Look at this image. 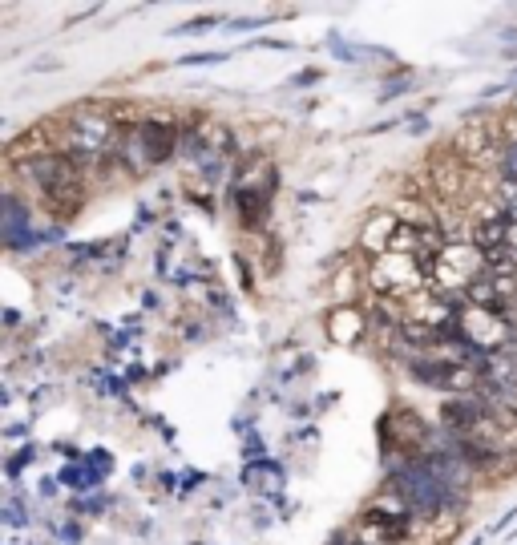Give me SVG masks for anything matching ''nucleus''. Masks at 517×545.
Instances as JSON below:
<instances>
[{
    "label": "nucleus",
    "instance_id": "nucleus-4",
    "mask_svg": "<svg viewBox=\"0 0 517 545\" xmlns=\"http://www.w3.org/2000/svg\"><path fill=\"white\" fill-rule=\"evenodd\" d=\"M396 493L404 497V505L412 513H425V517H433L445 505V489L425 461H412V465L396 469Z\"/></svg>",
    "mask_w": 517,
    "mask_h": 545
},
{
    "label": "nucleus",
    "instance_id": "nucleus-2",
    "mask_svg": "<svg viewBox=\"0 0 517 545\" xmlns=\"http://www.w3.org/2000/svg\"><path fill=\"white\" fill-rule=\"evenodd\" d=\"M481 275H485V255H481L473 243H449V247L437 255V271H433V283H429V287H433L437 295L453 299V291L465 295Z\"/></svg>",
    "mask_w": 517,
    "mask_h": 545
},
{
    "label": "nucleus",
    "instance_id": "nucleus-7",
    "mask_svg": "<svg viewBox=\"0 0 517 545\" xmlns=\"http://www.w3.org/2000/svg\"><path fill=\"white\" fill-rule=\"evenodd\" d=\"M134 146H138L142 166H158V162H166L174 154L178 126H170V122H142V126H134Z\"/></svg>",
    "mask_w": 517,
    "mask_h": 545
},
{
    "label": "nucleus",
    "instance_id": "nucleus-6",
    "mask_svg": "<svg viewBox=\"0 0 517 545\" xmlns=\"http://www.w3.org/2000/svg\"><path fill=\"white\" fill-rule=\"evenodd\" d=\"M453 150H457L465 162H501V154H505L501 126L473 122V126H465V130L453 138Z\"/></svg>",
    "mask_w": 517,
    "mask_h": 545
},
{
    "label": "nucleus",
    "instance_id": "nucleus-11",
    "mask_svg": "<svg viewBox=\"0 0 517 545\" xmlns=\"http://www.w3.org/2000/svg\"><path fill=\"white\" fill-rule=\"evenodd\" d=\"M356 545H360V541H356Z\"/></svg>",
    "mask_w": 517,
    "mask_h": 545
},
{
    "label": "nucleus",
    "instance_id": "nucleus-10",
    "mask_svg": "<svg viewBox=\"0 0 517 545\" xmlns=\"http://www.w3.org/2000/svg\"><path fill=\"white\" fill-rule=\"evenodd\" d=\"M497 206H501V214L509 218V223H517V182H505V186H501Z\"/></svg>",
    "mask_w": 517,
    "mask_h": 545
},
{
    "label": "nucleus",
    "instance_id": "nucleus-5",
    "mask_svg": "<svg viewBox=\"0 0 517 545\" xmlns=\"http://www.w3.org/2000/svg\"><path fill=\"white\" fill-rule=\"evenodd\" d=\"M457 336L469 344V348H485V352H501L513 336V323L497 311H485V307H469L465 315H457Z\"/></svg>",
    "mask_w": 517,
    "mask_h": 545
},
{
    "label": "nucleus",
    "instance_id": "nucleus-1",
    "mask_svg": "<svg viewBox=\"0 0 517 545\" xmlns=\"http://www.w3.org/2000/svg\"><path fill=\"white\" fill-rule=\"evenodd\" d=\"M65 154H73L77 162L101 158L106 150H114L118 142V122H114V109L110 105H85L65 122Z\"/></svg>",
    "mask_w": 517,
    "mask_h": 545
},
{
    "label": "nucleus",
    "instance_id": "nucleus-8",
    "mask_svg": "<svg viewBox=\"0 0 517 545\" xmlns=\"http://www.w3.org/2000/svg\"><path fill=\"white\" fill-rule=\"evenodd\" d=\"M400 227H404V223H400V214H396V210H388V214H376L372 223L360 231V251H368L372 259H380V255H392Z\"/></svg>",
    "mask_w": 517,
    "mask_h": 545
},
{
    "label": "nucleus",
    "instance_id": "nucleus-9",
    "mask_svg": "<svg viewBox=\"0 0 517 545\" xmlns=\"http://www.w3.org/2000/svg\"><path fill=\"white\" fill-rule=\"evenodd\" d=\"M445 424L457 432H473L481 424V408L477 404H445Z\"/></svg>",
    "mask_w": 517,
    "mask_h": 545
},
{
    "label": "nucleus",
    "instance_id": "nucleus-3",
    "mask_svg": "<svg viewBox=\"0 0 517 545\" xmlns=\"http://www.w3.org/2000/svg\"><path fill=\"white\" fill-rule=\"evenodd\" d=\"M21 178H29L41 194H53V190H65V186H81V162L65 150H53V154H33L25 158L21 166Z\"/></svg>",
    "mask_w": 517,
    "mask_h": 545
}]
</instances>
